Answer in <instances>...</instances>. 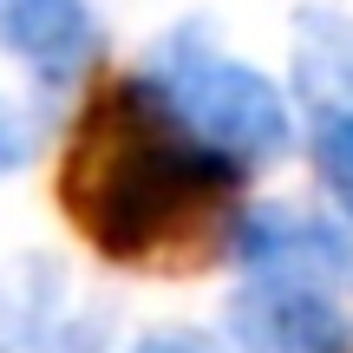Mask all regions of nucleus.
I'll use <instances>...</instances> for the list:
<instances>
[{
	"instance_id": "20e7f679",
	"label": "nucleus",
	"mask_w": 353,
	"mask_h": 353,
	"mask_svg": "<svg viewBox=\"0 0 353 353\" xmlns=\"http://www.w3.org/2000/svg\"><path fill=\"white\" fill-rule=\"evenodd\" d=\"M314 164L327 176V190L341 196V210L353 216V112H321L314 118Z\"/></svg>"
},
{
	"instance_id": "7ed1b4c3",
	"label": "nucleus",
	"mask_w": 353,
	"mask_h": 353,
	"mask_svg": "<svg viewBox=\"0 0 353 353\" xmlns=\"http://www.w3.org/2000/svg\"><path fill=\"white\" fill-rule=\"evenodd\" d=\"M0 46L39 79H72L99 52V20L85 0H0Z\"/></svg>"
},
{
	"instance_id": "f03ea898",
	"label": "nucleus",
	"mask_w": 353,
	"mask_h": 353,
	"mask_svg": "<svg viewBox=\"0 0 353 353\" xmlns=\"http://www.w3.org/2000/svg\"><path fill=\"white\" fill-rule=\"evenodd\" d=\"M157 92L203 131L210 144H223L229 157L255 164V157H281L288 151V99L268 85L255 65L216 52L196 26H183L176 39L157 46V65H151Z\"/></svg>"
},
{
	"instance_id": "423d86ee",
	"label": "nucleus",
	"mask_w": 353,
	"mask_h": 353,
	"mask_svg": "<svg viewBox=\"0 0 353 353\" xmlns=\"http://www.w3.org/2000/svg\"><path fill=\"white\" fill-rule=\"evenodd\" d=\"M20 157H26V138L7 125V112H0V170H7V164H20Z\"/></svg>"
},
{
	"instance_id": "39448f33",
	"label": "nucleus",
	"mask_w": 353,
	"mask_h": 353,
	"mask_svg": "<svg viewBox=\"0 0 353 353\" xmlns=\"http://www.w3.org/2000/svg\"><path fill=\"white\" fill-rule=\"evenodd\" d=\"M131 353H223L210 341V334H151L144 347H131Z\"/></svg>"
},
{
	"instance_id": "f257e3e1",
	"label": "nucleus",
	"mask_w": 353,
	"mask_h": 353,
	"mask_svg": "<svg viewBox=\"0 0 353 353\" xmlns=\"http://www.w3.org/2000/svg\"><path fill=\"white\" fill-rule=\"evenodd\" d=\"M236 196L242 157L203 138L151 72L99 85L65 138L59 210L125 268L216 262L229 242H242Z\"/></svg>"
}]
</instances>
